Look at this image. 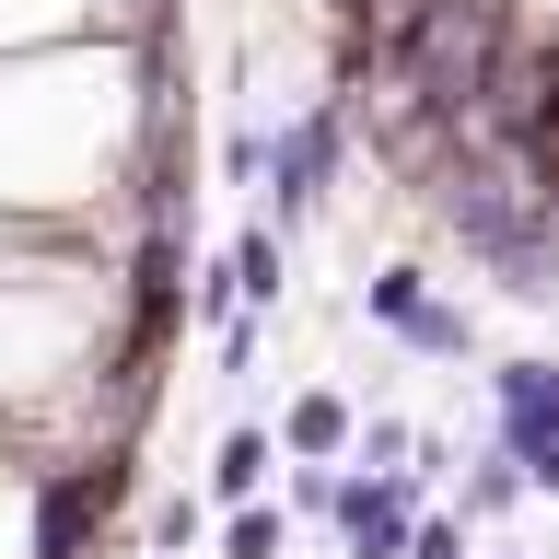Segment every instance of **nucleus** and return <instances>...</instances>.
<instances>
[{
  "label": "nucleus",
  "mask_w": 559,
  "mask_h": 559,
  "mask_svg": "<svg viewBox=\"0 0 559 559\" xmlns=\"http://www.w3.org/2000/svg\"><path fill=\"white\" fill-rule=\"evenodd\" d=\"M489 396H501V454H513V478L559 489V373L548 361H501Z\"/></svg>",
  "instance_id": "f257e3e1"
},
{
  "label": "nucleus",
  "mask_w": 559,
  "mask_h": 559,
  "mask_svg": "<svg viewBox=\"0 0 559 559\" xmlns=\"http://www.w3.org/2000/svg\"><path fill=\"white\" fill-rule=\"evenodd\" d=\"M326 513H338L349 559H396V548H408V524H419V501L396 478H326Z\"/></svg>",
  "instance_id": "f03ea898"
},
{
  "label": "nucleus",
  "mask_w": 559,
  "mask_h": 559,
  "mask_svg": "<svg viewBox=\"0 0 559 559\" xmlns=\"http://www.w3.org/2000/svg\"><path fill=\"white\" fill-rule=\"evenodd\" d=\"M326 164H338V117H326V105H314V117H292V129H280V152H269V199H280V222H304L314 199H326Z\"/></svg>",
  "instance_id": "7ed1b4c3"
},
{
  "label": "nucleus",
  "mask_w": 559,
  "mask_h": 559,
  "mask_svg": "<svg viewBox=\"0 0 559 559\" xmlns=\"http://www.w3.org/2000/svg\"><path fill=\"white\" fill-rule=\"evenodd\" d=\"M373 314H384V326H396L408 349H466V314L419 304V280H373Z\"/></svg>",
  "instance_id": "20e7f679"
},
{
  "label": "nucleus",
  "mask_w": 559,
  "mask_h": 559,
  "mask_svg": "<svg viewBox=\"0 0 559 559\" xmlns=\"http://www.w3.org/2000/svg\"><path fill=\"white\" fill-rule=\"evenodd\" d=\"M257 478H269V431H222V454H210V489H222V501H257Z\"/></svg>",
  "instance_id": "39448f33"
},
{
  "label": "nucleus",
  "mask_w": 559,
  "mask_h": 559,
  "mask_svg": "<svg viewBox=\"0 0 559 559\" xmlns=\"http://www.w3.org/2000/svg\"><path fill=\"white\" fill-rule=\"evenodd\" d=\"M222 280H234L245 304H280V234H245V245H234V269H222Z\"/></svg>",
  "instance_id": "423d86ee"
},
{
  "label": "nucleus",
  "mask_w": 559,
  "mask_h": 559,
  "mask_svg": "<svg viewBox=\"0 0 559 559\" xmlns=\"http://www.w3.org/2000/svg\"><path fill=\"white\" fill-rule=\"evenodd\" d=\"M349 443V408L338 396H304V408H292V454H338Z\"/></svg>",
  "instance_id": "0eeeda50"
},
{
  "label": "nucleus",
  "mask_w": 559,
  "mask_h": 559,
  "mask_svg": "<svg viewBox=\"0 0 559 559\" xmlns=\"http://www.w3.org/2000/svg\"><path fill=\"white\" fill-rule=\"evenodd\" d=\"M222 548H234V559H280V513H257V501H245V513H234V536H222Z\"/></svg>",
  "instance_id": "6e6552de"
},
{
  "label": "nucleus",
  "mask_w": 559,
  "mask_h": 559,
  "mask_svg": "<svg viewBox=\"0 0 559 559\" xmlns=\"http://www.w3.org/2000/svg\"><path fill=\"white\" fill-rule=\"evenodd\" d=\"M513 489H524V478H513V454L489 443V466H478V478H466V501H478V513H501V501H513Z\"/></svg>",
  "instance_id": "1a4fd4ad"
},
{
  "label": "nucleus",
  "mask_w": 559,
  "mask_h": 559,
  "mask_svg": "<svg viewBox=\"0 0 559 559\" xmlns=\"http://www.w3.org/2000/svg\"><path fill=\"white\" fill-rule=\"evenodd\" d=\"M396 559H466V536H454L443 513H419V524H408V548H396Z\"/></svg>",
  "instance_id": "9d476101"
}]
</instances>
